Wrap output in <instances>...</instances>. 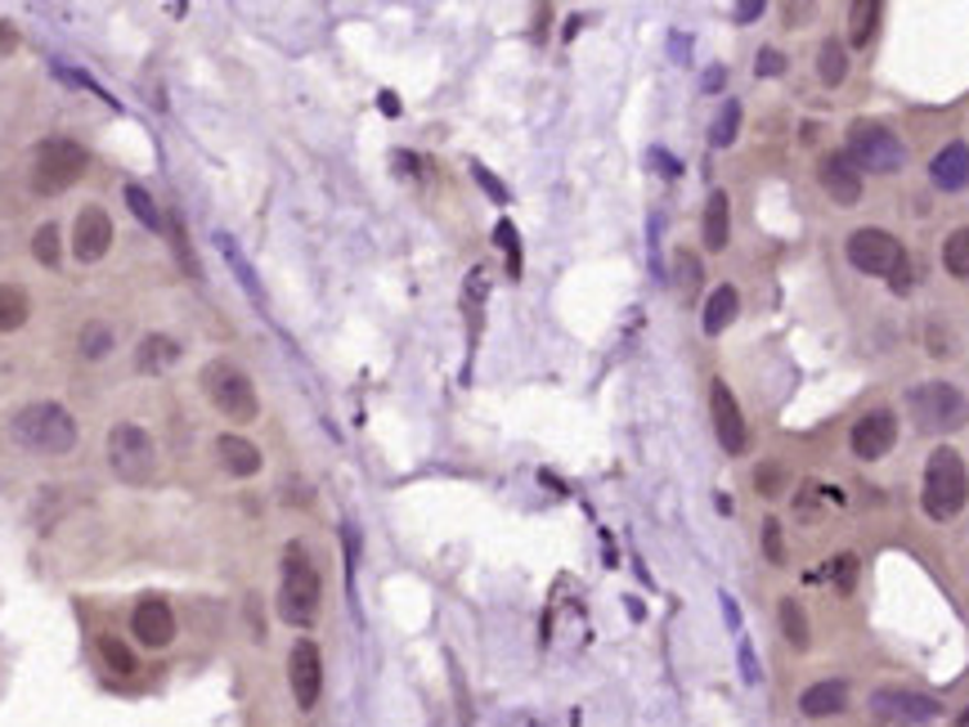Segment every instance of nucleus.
<instances>
[{"label":"nucleus","instance_id":"1","mask_svg":"<svg viewBox=\"0 0 969 727\" xmlns=\"http://www.w3.org/2000/svg\"><path fill=\"white\" fill-rule=\"evenodd\" d=\"M10 440L28 453H41V458H58V453H73L82 431H77V418L67 414L63 405L54 400H36V405H23L14 418H10Z\"/></svg>","mask_w":969,"mask_h":727},{"label":"nucleus","instance_id":"2","mask_svg":"<svg viewBox=\"0 0 969 727\" xmlns=\"http://www.w3.org/2000/svg\"><path fill=\"white\" fill-rule=\"evenodd\" d=\"M920 503L934 521H951L969 503V472H965V458L956 449H934L929 453Z\"/></svg>","mask_w":969,"mask_h":727},{"label":"nucleus","instance_id":"3","mask_svg":"<svg viewBox=\"0 0 969 727\" xmlns=\"http://www.w3.org/2000/svg\"><path fill=\"white\" fill-rule=\"evenodd\" d=\"M319 570L310 566L306 548L301 544H288L284 553V584H279V616L292 624V629H310L315 616H319Z\"/></svg>","mask_w":969,"mask_h":727},{"label":"nucleus","instance_id":"4","mask_svg":"<svg viewBox=\"0 0 969 727\" xmlns=\"http://www.w3.org/2000/svg\"><path fill=\"white\" fill-rule=\"evenodd\" d=\"M86 162L90 153L77 145V140H63V136H50L32 149V193L41 197H54L63 189H73L82 175H86Z\"/></svg>","mask_w":969,"mask_h":727},{"label":"nucleus","instance_id":"5","mask_svg":"<svg viewBox=\"0 0 969 727\" xmlns=\"http://www.w3.org/2000/svg\"><path fill=\"white\" fill-rule=\"evenodd\" d=\"M202 391H206V400L216 405V414H225L230 423L247 427L260 418V395H256L252 377L230 360H212L202 368Z\"/></svg>","mask_w":969,"mask_h":727},{"label":"nucleus","instance_id":"6","mask_svg":"<svg viewBox=\"0 0 969 727\" xmlns=\"http://www.w3.org/2000/svg\"><path fill=\"white\" fill-rule=\"evenodd\" d=\"M108 468L126 485H149L158 477V445L140 423H117L108 431Z\"/></svg>","mask_w":969,"mask_h":727},{"label":"nucleus","instance_id":"7","mask_svg":"<svg viewBox=\"0 0 969 727\" xmlns=\"http://www.w3.org/2000/svg\"><path fill=\"white\" fill-rule=\"evenodd\" d=\"M907 409L916 418L920 431H934V436H947V431H960L969 423V400L951 386V382H925V386H912L907 395Z\"/></svg>","mask_w":969,"mask_h":727},{"label":"nucleus","instance_id":"8","mask_svg":"<svg viewBox=\"0 0 969 727\" xmlns=\"http://www.w3.org/2000/svg\"><path fill=\"white\" fill-rule=\"evenodd\" d=\"M849 162L862 171H875V175H888V171H897L907 162V149H903V140L893 136L888 126H880V121H853L849 126Z\"/></svg>","mask_w":969,"mask_h":727},{"label":"nucleus","instance_id":"9","mask_svg":"<svg viewBox=\"0 0 969 727\" xmlns=\"http://www.w3.org/2000/svg\"><path fill=\"white\" fill-rule=\"evenodd\" d=\"M844 256H849V266L858 270V275H871V279H888L893 275V266L903 260L907 252H903V243H897L888 229H875V225H862V229H853L849 234V243H844Z\"/></svg>","mask_w":969,"mask_h":727},{"label":"nucleus","instance_id":"10","mask_svg":"<svg viewBox=\"0 0 969 727\" xmlns=\"http://www.w3.org/2000/svg\"><path fill=\"white\" fill-rule=\"evenodd\" d=\"M710 414H714V436H718L723 453L741 458L749 449V427H745V414H741L736 395H732V386L723 377L710 386Z\"/></svg>","mask_w":969,"mask_h":727},{"label":"nucleus","instance_id":"11","mask_svg":"<svg viewBox=\"0 0 969 727\" xmlns=\"http://www.w3.org/2000/svg\"><path fill=\"white\" fill-rule=\"evenodd\" d=\"M897 445V414L893 409H871L853 423L849 431V449L862 458V462H880L888 449Z\"/></svg>","mask_w":969,"mask_h":727},{"label":"nucleus","instance_id":"12","mask_svg":"<svg viewBox=\"0 0 969 727\" xmlns=\"http://www.w3.org/2000/svg\"><path fill=\"white\" fill-rule=\"evenodd\" d=\"M288 683H292V696L301 709H315L319 705V692H323V655L310 638H301L288 655Z\"/></svg>","mask_w":969,"mask_h":727},{"label":"nucleus","instance_id":"13","mask_svg":"<svg viewBox=\"0 0 969 727\" xmlns=\"http://www.w3.org/2000/svg\"><path fill=\"white\" fill-rule=\"evenodd\" d=\"M113 247V216L90 203L77 212V225H73V256L82 260V266H95V260H104Z\"/></svg>","mask_w":969,"mask_h":727},{"label":"nucleus","instance_id":"14","mask_svg":"<svg viewBox=\"0 0 969 727\" xmlns=\"http://www.w3.org/2000/svg\"><path fill=\"white\" fill-rule=\"evenodd\" d=\"M817 184L830 203L840 207H858L862 203V171L849 162V153H826L817 162Z\"/></svg>","mask_w":969,"mask_h":727},{"label":"nucleus","instance_id":"15","mask_svg":"<svg viewBox=\"0 0 969 727\" xmlns=\"http://www.w3.org/2000/svg\"><path fill=\"white\" fill-rule=\"evenodd\" d=\"M871 709H875L884 723H903V727L938 718V701H929V696H920V692H903V687H880V692L871 696Z\"/></svg>","mask_w":969,"mask_h":727},{"label":"nucleus","instance_id":"16","mask_svg":"<svg viewBox=\"0 0 969 727\" xmlns=\"http://www.w3.org/2000/svg\"><path fill=\"white\" fill-rule=\"evenodd\" d=\"M130 629H135V642H145V646H153V651L171 646V638H175V611H171V602H162V598L135 602Z\"/></svg>","mask_w":969,"mask_h":727},{"label":"nucleus","instance_id":"17","mask_svg":"<svg viewBox=\"0 0 969 727\" xmlns=\"http://www.w3.org/2000/svg\"><path fill=\"white\" fill-rule=\"evenodd\" d=\"M929 180L943 189V193H960L969 184V145L951 140L947 149H938V158L929 162Z\"/></svg>","mask_w":969,"mask_h":727},{"label":"nucleus","instance_id":"18","mask_svg":"<svg viewBox=\"0 0 969 727\" xmlns=\"http://www.w3.org/2000/svg\"><path fill=\"white\" fill-rule=\"evenodd\" d=\"M216 458H221V468H225L230 477H238V481L260 472V449H256L247 436H234V431L216 436Z\"/></svg>","mask_w":969,"mask_h":727},{"label":"nucleus","instance_id":"19","mask_svg":"<svg viewBox=\"0 0 969 727\" xmlns=\"http://www.w3.org/2000/svg\"><path fill=\"white\" fill-rule=\"evenodd\" d=\"M736 314H741V292H736L732 284L714 288V292H710V301H705V314H701L705 338H723L727 328L736 323Z\"/></svg>","mask_w":969,"mask_h":727},{"label":"nucleus","instance_id":"20","mask_svg":"<svg viewBox=\"0 0 969 727\" xmlns=\"http://www.w3.org/2000/svg\"><path fill=\"white\" fill-rule=\"evenodd\" d=\"M180 342L175 338H167V333H149L140 346H135V368H140L145 377H158V373H167L175 360H180Z\"/></svg>","mask_w":969,"mask_h":727},{"label":"nucleus","instance_id":"21","mask_svg":"<svg viewBox=\"0 0 969 727\" xmlns=\"http://www.w3.org/2000/svg\"><path fill=\"white\" fill-rule=\"evenodd\" d=\"M701 234H705V247H710V252H723L727 238H732V197H727L723 189L710 193L705 216H701Z\"/></svg>","mask_w":969,"mask_h":727},{"label":"nucleus","instance_id":"22","mask_svg":"<svg viewBox=\"0 0 969 727\" xmlns=\"http://www.w3.org/2000/svg\"><path fill=\"white\" fill-rule=\"evenodd\" d=\"M799 709H803L808 718L844 714V709H849V687H844V683H812V687L799 696Z\"/></svg>","mask_w":969,"mask_h":727},{"label":"nucleus","instance_id":"23","mask_svg":"<svg viewBox=\"0 0 969 727\" xmlns=\"http://www.w3.org/2000/svg\"><path fill=\"white\" fill-rule=\"evenodd\" d=\"M216 252L225 256V266L234 270V279H238V288H243V292H247V297H252L256 306H265V288H260V279H256V270H252V260H247V256L238 252V243H234V238H230L225 229L216 234Z\"/></svg>","mask_w":969,"mask_h":727},{"label":"nucleus","instance_id":"24","mask_svg":"<svg viewBox=\"0 0 969 727\" xmlns=\"http://www.w3.org/2000/svg\"><path fill=\"white\" fill-rule=\"evenodd\" d=\"M121 197H126V207H130V216L140 221L149 234H162L167 229V221H162V207L153 203V193L145 189V184H126L121 189Z\"/></svg>","mask_w":969,"mask_h":727},{"label":"nucleus","instance_id":"25","mask_svg":"<svg viewBox=\"0 0 969 727\" xmlns=\"http://www.w3.org/2000/svg\"><path fill=\"white\" fill-rule=\"evenodd\" d=\"M32 319V297L19 284H0V333H14Z\"/></svg>","mask_w":969,"mask_h":727},{"label":"nucleus","instance_id":"26","mask_svg":"<svg viewBox=\"0 0 969 727\" xmlns=\"http://www.w3.org/2000/svg\"><path fill=\"white\" fill-rule=\"evenodd\" d=\"M701 279H705L701 256H696V252H686V247H678V252H673V288H678V297L691 301V297L701 292Z\"/></svg>","mask_w":969,"mask_h":727},{"label":"nucleus","instance_id":"27","mask_svg":"<svg viewBox=\"0 0 969 727\" xmlns=\"http://www.w3.org/2000/svg\"><path fill=\"white\" fill-rule=\"evenodd\" d=\"M817 77L835 90L844 77H849V50H844V41H821V50H817Z\"/></svg>","mask_w":969,"mask_h":727},{"label":"nucleus","instance_id":"28","mask_svg":"<svg viewBox=\"0 0 969 727\" xmlns=\"http://www.w3.org/2000/svg\"><path fill=\"white\" fill-rule=\"evenodd\" d=\"M113 346H117V338H113V323H104V319H86V323H82L77 351H82L86 360H108V355H113Z\"/></svg>","mask_w":969,"mask_h":727},{"label":"nucleus","instance_id":"29","mask_svg":"<svg viewBox=\"0 0 969 727\" xmlns=\"http://www.w3.org/2000/svg\"><path fill=\"white\" fill-rule=\"evenodd\" d=\"M880 0H858V6L849 10V45H866L871 36H875V28H880Z\"/></svg>","mask_w":969,"mask_h":727},{"label":"nucleus","instance_id":"30","mask_svg":"<svg viewBox=\"0 0 969 727\" xmlns=\"http://www.w3.org/2000/svg\"><path fill=\"white\" fill-rule=\"evenodd\" d=\"M99 660L117 674V678H135V670H140V660H135V651L121 642V638H113V633H104L99 638Z\"/></svg>","mask_w":969,"mask_h":727},{"label":"nucleus","instance_id":"31","mask_svg":"<svg viewBox=\"0 0 969 727\" xmlns=\"http://www.w3.org/2000/svg\"><path fill=\"white\" fill-rule=\"evenodd\" d=\"M943 270L951 279H969V225L947 234V243H943Z\"/></svg>","mask_w":969,"mask_h":727},{"label":"nucleus","instance_id":"32","mask_svg":"<svg viewBox=\"0 0 969 727\" xmlns=\"http://www.w3.org/2000/svg\"><path fill=\"white\" fill-rule=\"evenodd\" d=\"M777 620H781V633H786V642H790L795 651H803V646L812 642V633H808V611H803L795 598H786V602L777 607Z\"/></svg>","mask_w":969,"mask_h":727},{"label":"nucleus","instance_id":"33","mask_svg":"<svg viewBox=\"0 0 969 727\" xmlns=\"http://www.w3.org/2000/svg\"><path fill=\"white\" fill-rule=\"evenodd\" d=\"M32 256L41 260L45 270H58V260H63V229L58 225H41L32 234Z\"/></svg>","mask_w":969,"mask_h":727},{"label":"nucleus","instance_id":"34","mask_svg":"<svg viewBox=\"0 0 969 727\" xmlns=\"http://www.w3.org/2000/svg\"><path fill=\"white\" fill-rule=\"evenodd\" d=\"M167 238H171V247H175V260H180V270H184L189 279H198L202 270H198V256H193V247H189V234H184V216H180V212H171Z\"/></svg>","mask_w":969,"mask_h":727},{"label":"nucleus","instance_id":"35","mask_svg":"<svg viewBox=\"0 0 969 727\" xmlns=\"http://www.w3.org/2000/svg\"><path fill=\"white\" fill-rule=\"evenodd\" d=\"M736 130H741V104H736V99H727V104H723V113L714 117L710 145H714V149H727V145L736 140Z\"/></svg>","mask_w":969,"mask_h":727},{"label":"nucleus","instance_id":"36","mask_svg":"<svg viewBox=\"0 0 969 727\" xmlns=\"http://www.w3.org/2000/svg\"><path fill=\"white\" fill-rule=\"evenodd\" d=\"M790 485V477H786V468L781 462H764V468L754 472V490L764 494V499H781V490Z\"/></svg>","mask_w":969,"mask_h":727},{"label":"nucleus","instance_id":"37","mask_svg":"<svg viewBox=\"0 0 969 727\" xmlns=\"http://www.w3.org/2000/svg\"><path fill=\"white\" fill-rule=\"evenodd\" d=\"M494 243L508 252V275L517 279V275H521V238H517V225H512V221H499V225H494Z\"/></svg>","mask_w":969,"mask_h":727},{"label":"nucleus","instance_id":"38","mask_svg":"<svg viewBox=\"0 0 969 727\" xmlns=\"http://www.w3.org/2000/svg\"><path fill=\"white\" fill-rule=\"evenodd\" d=\"M830 579H835V588L849 598V592L858 588V553H840L835 562H830Z\"/></svg>","mask_w":969,"mask_h":727},{"label":"nucleus","instance_id":"39","mask_svg":"<svg viewBox=\"0 0 969 727\" xmlns=\"http://www.w3.org/2000/svg\"><path fill=\"white\" fill-rule=\"evenodd\" d=\"M764 553L773 566H786V539H781V521H768L764 525Z\"/></svg>","mask_w":969,"mask_h":727},{"label":"nucleus","instance_id":"40","mask_svg":"<svg viewBox=\"0 0 969 727\" xmlns=\"http://www.w3.org/2000/svg\"><path fill=\"white\" fill-rule=\"evenodd\" d=\"M471 180H476V184H480L484 193H490V197H494V203H508V184H503L499 175H490V171H484L480 162H471Z\"/></svg>","mask_w":969,"mask_h":727},{"label":"nucleus","instance_id":"41","mask_svg":"<svg viewBox=\"0 0 969 727\" xmlns=\"http://www.w3.org/2000/svg\"><path fill=\"white\" fill-rule=\"evenodd\" d=\"M754 73H758V77H781V73H786V54H781V50H758Z\"/></svg>","mask_w":969,"mask_h":727},{"label":"nucleus","instance_id":"42","mask_svg":"<svg viewBox=\"0 0 969 727\" xmlns=\"http://www.w3.org/2000/svg\"><path fill=\"white\" fill-rule=\"evenodd\" d=\"M54 73H58L63 82H73V86H82L86 95H99V99H108V104H117V99H113V95H108V90H104V86H99L95 77H86V73H77V68H54Z\"/></svg>","mask_w":969,"mask_h":727},{"label":"nucleus","instance_id":"43","mask_svg":"<svg viewBox=\"0 0 969 727\" xmlns=\"http://www.w3.org/2000/svg\"><path fill=\"white\" fill-rule=\"evenodd\" d=\"M888 288H893L897 297H903V292L912 288V260H907V256H903V260H897V266H893V275H888Z\"/></svg>","mask_w":969,"mask_h":727},{"label":"nucleus","instance_id":"44","mask_svg":"<svg viewBox=\"0 0 969 727\" xmlns=\"http://www.w3.org/2000/svg\"><path fill=\"white\" fill-rule=\"evenodd\" d=\"M741 678L745 683H758V665H754V646L741 642Z\"/></svg>","mask_w":969,"mask_h":727},{"label":"nucleus","instance_id":"45","mask_svg":"<svg viewBox=\"0 0 969 727\" xmlns=\"http://www.w3.org/2000/svg\"><path fill=\"white\" fill-rule=\"evenodd\" d=\"M723 82H727V68H723V63H714V68L701 77V90H705V95H718Z\"/></svg>","mask_w":969,"mask_h":727},{"label":"nucleus","instance_id":"46","mask_svg":"<svg viewBox=\"0 0 969 727\" xmlns=\"http://www.w3.org/2000/svg\"><path fill=\"white\" fill-rule=\"evenodd\" d=\"M929 355H951V342L938 323H929Z\"/></svg>","mask_w":969,"mask_h":727},{"label":"nucleus","instance_id":"47","mask_svg":"<svg viewBox=\"0 0 969 727\" xmlns=\"http://www.w3.org/2000/svg\"><path fill=\"white\" fill-rule=\"evenodd\" d=\"M758 14H764V0H745V6H736V23H754Z\"/></svg>","mask_w":969,"mask_h":727},{"label":"nucleus","instance_id":"48","mask_svg":"<svg viewBox=\"0 0 969 727\" xmlns=\"http://www.w3.org/2000/svg\"><path fill=\"white\" fill-rule=\"evenodd\" d=\"M808 14H812V6H786V23H790V28H803Z\"/></svg>","mask_w":969,"mask_h":727},{"label":"nucleus","instance_id":"49","mask_svg":"<svg viewBox=\"0 0 969 727\" xmlns=\"http://www.w3.org/2000/svg\"><path fill=\"white\" fill-rule=\"evenodd\" d=\"M669 45H673V58H678V63H686V58H691V36L673 32V41H669Z\"/></svg>","mask_w":969,"mask_h":727},{"label":"nucleus","instance_id":"50","mask_svg":"<svg viewBox=\"0 0 969 727\" xmlns=\"http://www.w3.org/2000/svg\"><path fill=\"white\" fill-rule=\"evenodd\" d=\"M651 162H656V167H660L664 175H678V162H673V158H669L664 149H651Z\"/></svg>","mask_w":969,"mask_h":727},{"label":"nucleus","instance_id":"51","mask_svg":"<svg viewBox=\"0 0 969 727\" xmlns=\"http://www.w3.org/2000/svg\"><path fill=\"white\" fill-rule=\"evenodd\" d=\"M14 45H19V36L10 28H0V54H14Z\"/></svg>","mask_w":969,"mask_h":727},{"label":"nucleus","instance_id":"52","mask_svg":"<svg viewBox=\"0 0 969 727\" xmlns=\"http://www.w3.org/2000/svg\"><path fill=\"white\" fill-rule=\"evenodd\" d=\"M723 611H727V620H732V629H741V611H736V602L727 598V592H723Z\"/></svg>","mask_w":969,"mask_h":727},{"label":"nucleus","instance_id":"53","mask_svg":"<svg viewBox=\"0 0 969 727\" xmlns=\"http://www.w3.org/2000/svg\"><path fill=\"white\" fill-rule=\"evenodd\" d=\"M377 104H382V113H391V117H395V113H400V99H395V95H382V99H377Z\"/></svg>","mask_w":969,"mask_h":727},{"label":"nucleus","instance_id":"54","mask_svg":"<svg viewBox=\"0 0 969 727\" xmlns=\"http://www.w3.org/2000/svg\"><path fill=\"white\" fill-rule=\"evenodd\" d=\"M960 727H969V709H965V714H960Z\"/></svg>","mask_w":969,"mask_h":727}]
</instances>
